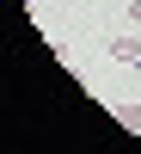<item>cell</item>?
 Listing matches in <instances>:
<instances>
[{
    "label": "cell",
    "mask_w": 141,
    "mask_h": 154,
    "mask_svg": "<svg viewBox=\"0 0 141 154\" xmlns=\"http://www.w3.org/2000/svg\"><path fill=\"white\" fill-rule=\"evenodd\" d=\"M129 19H135V25H141V0H129Z\"/></svg>",
    "instance_id": "cell-2"
},
{
    "label": "cell",
    "mask_w": 141,
    "mask_h": 154,
    "mask_svg": "<svg viewBox=\"0 0 141 154\" xmlns=\"http://www.w3.org/2000/svg\"><path fill=\"white\" fill-rule=\"evenodd\" d=\"M135 111H141V105H135Z\"/></svg>",
    "instance_id": "cell-3"
},
{
    "label": "cell",
    "mask_w": 141,
    "mask_h": 154,
    "mask_svg": "<svg viewBox=\"0 0 141 154\" xmlns=\"http://www.w3.org/2000/svg\"><path fill=\"white\" fill-rule=\"evenodd\" d=\"M110 56L135 68V62H141V37H135V31H117V37H110Z\"/></svg>",
    "instance_id": "cell-1"
}]
</instances>
